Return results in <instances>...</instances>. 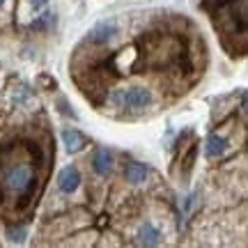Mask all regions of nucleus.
Segmentation results:
<instances>
[{
    "label": "nucleus",
    "mask_w": 248,
    "mask_h": 248,
    "mask_svg": "<svg viewBox=\"0 0 248 248\" xmlns=\"http://www.w3.org/2000/svg\"><path fill=\"white\" fill-rule=\"evenodd\" d=\"M35 182V170L26 161H14L0 168V195H7L9 200H28Z\"/></svg>",
    "instance_id": "1"
},
{
    "label": "nucleus",
    "mask_w": 248,
    "mask_h": 248,
    "mask_svg": "<svg viewBox=\"0 0 248 248\" xmlns=\"http://www.w3.org/2000/svg\"><path fill=\"white\" fill-rule=\"evenodd\" d=\"M110 101L120 108L138 110V108L152 106L154 94H152V90H147V88H126V90H115V92L110 94Z\"/></svg>",
    "instance_id": "2"
},
{
    "label": "nucleus",
    "mask_w": 248,
    "mask_h": 248,
    "mask_svg": "<svg viewBox=\"0 0 248 248\" xmlns=\"http://www.w3.org/2000/svg\"><path fill=\"white\" fill-rule=\"evenodd\" d=\"M58 186H60L62 193H74L80 186V170L76 166H67L60 170L58 175Z\"/></svg>",
    "instance_id": "3"
},
{
    "label": "nucleus",
    "mask_w": 248,
    "mask_h": 248,
    "mask_svg": "<svg viewBox=\"0 0 248 248\" xmlns=\"http://www.w3.org/2000/svg\"><path fill=\"white\" fill-rule=\"evenodd\" d=\"M115 35H117V23L115 21H101V23H97V26L92 28L90 42H94V44H108Z\"/></svg>",
    "instance_id": "4"
},
{
    "label": "nucleus",
    "mask_w": 248,
    "mask_h": 248,
    "mask_svg": "<svg viewBox=\"0 0 248 248\" xmlns=\"http://www.w3.org/2000/svg\"><path fill=\"white\" fill-rule=\"evenodd\" d=\"M62 142L67 145V152L71 154H76V152L85 150V145H88V138L78 131V129H64L62 131Z\"/></svg>",
    "instance_id": "5"
},
{
    "label": "nucleus",
    "mask_w": 248,
    "mask_h": 248,
    "mask_svg": "<svg viewBox=\"0 0 248 248\" xmlns=\"http://www.w3.org/2000/svg\"><path fill=\"white\" fill-rule=\"evenodd\" d=\"M136 241H138L140 246H156L161 241V232L156 230L152 223H145V225H140V230L136 234Z\"/></svg>",
    "instance_id": "6"
},
{
    "label": "nucleus",
    "mask_w": 248,
    "mask_h": 248,
    "mask_svg": "<svg viewBox=\"0 0 248 248\" xmlns=\"http://www.w3.org/2000/svg\"><path fill=\"white\" fill-rule=\"evenodd\" d=\"M225 150H228V140H225V138L216 136V133H212V136L207 138L204 154H207L209 159H218V156H223V154H225Z\"/></svg>",
    "instance_id": "7"
},
{
    "label": "nucleus",
    "mask_w": 248,
    "mask_h": 248,
    "mask_svg": "<svg viewBox=\"0 0 248 248\" xmlns=\"http://www.w3.org/2000/svg\"><path fill=\"white\" fill-rule=\"evenodd\" d=\"M92 168L97 175H108L113 170V156L108 154V150H99L92 156Z\"/></svg>",
    "instance_id": "8"
},
{
    "label": "nucleus",
    "mask_w": 248,
    "mask_h": 248,
    "mask_svg": "<svg viewBox=\"0 0 248 248\" xmlns=\"http://www.w3.org/2000/svg\"><path fill=\"white\" fill-rule=\"evenodd\" d=\"M147 177V166L145 163H129L126 166V182L131 184H140Z\"/></svg>",
    "instance_id": "9"
},
{
    "label": "nucleus",
    "mask_w": 248,
    "mask_h": 248,
    "mask_svg": "<svg viewBox=\"0 0 248 248\" xmlns=\"http://www.w3.org/2000/svg\"><path fill=\"white\" fill-rule=\"evenodd\" d=\"M26 234H28V230L23 228V225H18V228H9L7 230L9 241H16V244H21V241L26 239Z\"/></svg>",
    "instance_id": "10"
},
{
    "label": "nucleus",
    "mask_w": 248,
    "mask_h": 248,
    "mask_svg": "<svg viewBox=\"0 0 248 248\" xmlns=\"http://www.w3.org/2000/svg\"><path fill=\"white\" fill-rule=\"evenodd\" d=\"M48 21H51V14H48V12H44V14L37 18V21H32V28H35V30H44V28L48 26Z\"/></svg>",
    "instance_id": "11"
},
{
    "label": "nucleus",
    "mask_w": 248,
    "mask_h": 248,
    "mask_svg": "<svg viewBox=\"0 0 248 248\" xmlns=\"http://www.w3.org/2000/svg\"><path fill=\"white\" fill-rule=\"evenodd\" d=\"M46 2H48V0H32V9H35V12H39V9L44 7Z\"/></svg>",
    "instance_id": "12"
},
{
    "label": "nucleus",
    "mask_w": 248,
    "mask_h": 248,
    "mask_svg": "<svg viewBox=\"0 0 248 248\" xmlns=\"http://www.w3.org/2000/svg\"><path fill=\"white\" fill-rule=\"evenodd\" d=\"M2 5H5V0H0V7H2Z\"/></svg>",
    "instance_id": "13"
}]
</instances>
